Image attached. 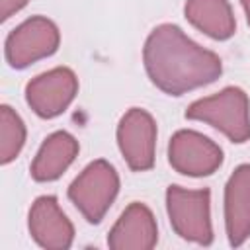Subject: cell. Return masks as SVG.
Masks as SVG:
<instances>
[{"label":"cell","instance_id":"cell-1","mask_svg":"<svg viewBox=\"0 0 250 250\" xmlns=\"http://www.w3.org/2000/svg\"><path fill=\"white\" fill-rule=\"evenodd\" d=\"M150 82L168 96H182L215 82L223 72L219 55L191 41L178 25H156L143 47Z\"/></svg>","mask_w":250,"mask_h":250},{"label":"cell","instance_id":"cell-2","mask_svg":"<svg viewBox=\"0 0 250 250\" xmlns=\"http://www.w3.org/2000/svg\"><path fill=\"white\" fill-rule=\"evenodd\" d=\"M186 119L203 121L232 143L250 139V102L242 88L227 86L221 92L191 102L186 109Z\"/></svg>","mask_w":250,"mask_h":250},{"label":"cell","instance_id":"cell-3","mask_svg":"<svg viewBox=\"0 0 250 250\" xmlns=\"http://www.w3.org/2000/svg\"><path fill=\"white\" fill-rule=\"evenodd\" d=\"M166 211L170 225L180 238L201 246L213 242L211 191L207 188L188 189L182 186H168Z\"/></svg>","mask_w":250,"mask_h":250},{"label":"cell","instance_id":"cell-4","mask_svg":"<svg viewBox=\"0 0 250 250\" xmlns=\"http://www.w3.org/2000/svg\"><path fill=\"white\" fill-rule=\"evenodd\" d=\"M117 193L119 176L115 168L104 158L90 162L68 186V199L92 225L102 223Z\"/></svg>","mask_w":250,"mask_h":250},{"label":"cell","instance_id":"cell-5","mask_svg":"<svg viewBox=\"0 0 250 250\" xmlns=\"http://www.w3.org/2000/svg\"><path fill=\"white\" fill-rule=\"evenodd\" d=\"M61 43V31L55 21L45 16H33L21 21L6 37L4 53L12 68H27L29 64L51 57Z\"/></svg>","mask_w":250,"mask_h":250},{"label":"cell","instance_id":"cell-6","mask_svg":"<svg viewBox=\"0 0 250 250\" xmlns=\"http://www.w3.org/2000/svg\"><path fill=\"white\" fill-rule=\"evenodd\" d=\"M168 162L178 174L203 178L221 168L223 150L209 137L191 129H180L168 143Z\"/></svg>","mask_w":250,"mask_h":250},{"label":"cell","instance_id":"cell-7","mask_svg":"<svg viewBox=\"0 0 250 250\" xmlns=\"http://www.w3.org/2000/svg\"><path fill=\"white\" fill-rule=\"evenodd\" d=\"M117 146L133 172H146L154 166L156 121L143 107H131L117 125Z\"/></svg>","mask_w":250,"mask_h":250},{"label":"cell","instance_id":"cell-8","mask_svg":"<svg viewBox=\"0 0 250 250\" xmlns=\"http://www.w3.org/2000/svg\"><path fill=\"white\" fill-rule=\"evenodd\" d=\"M78 94V78L68 66H55L37 74L25 86V102L35 115L53 119L66 111Z\"/></svg>","mask_w":250,"mask_h":250},{"label":"cell","instance_id":"cell-9","mask_svg":"<svg viewBox=\"0 0 250 250\" xmlns=\"http://www.w3.org/2000/svg\"><path fill=\"white\" fill-rule=\"evenodd\" d=\"M31 238L49 250H66L74 240V227L62 213L55 195H41L33 201L27 217Z\"/></svg>","mask_w":250,"mask_h":250},{"label":"cell","instance_id":"cell-10","mask_svg":"<svg viewBox=\"0 0 250 250\" xmlns=\"http://www.w3.org/2000/svg\"><path fill=\"white\" fill-rule=\"evenodd\" d=\"M156 219L141 201L129 203L107 234V246L113 250H150L156 246Z\"/></svg>","mask_w":250,"mask_h":250},{"label":"cell","instance_id":"cell-11","mask_svg":"<svg viewBox=\"0 0 250 250\" xmlns=\"http://www.w3.org/2000/svg\"><path fill=\"white\" fill-rule=\"evenodd\" d=\"M225 229L230 246L250 238V164H240L225 186Z\"/></svg>","mask_w":250,"mask_h":250},{"label":"cell","instance_id":"cell-12","mask_svg":"<svg viewBox=\"0 0 250 250\" xmlns=\"http://www.w3.org/2000/svg\"><path fill=\"white\" fill-rule=\"evenodd\" d=\"M78 141L66 131L51 133L39 146L31 162V178L35 182H53L66 172L78 156Z\"/></svg>","mask_w":250,"mask_h":250},{"label":"cell","instance_id":"cell-13","mask_svg":"<svg viewBox=\"0 0 250 250\" xmlns=\"http://www.w3.org/2000/svg\"><path fill=\"white\" fill-rule=\"evenodd\" d=\"M186 20L207 37L227 41L236 31L232 8L227 0H186Z\"/></svg>","mask_w":250,"mask_h":250},{"label":"cell","instance_id":"cell-14","mask_svg":"<svg viewBox=\"0 0 250 250\" xmlns=\"http://www.w3.org/2000/svg\"><path fill=\"white\" fill-rule=\"evenodd\" d=\"M25 145V125L21 117L10 107H0V162L10 164Z\"/></svg>","mask_w":250,"mask_h":250},{"label":"cell","instance_id":"cell-15","mask_svg":"<svg viewBox=\"0 0 250 250\" xmlns=\"http://www.w3.org/2000/svg\"><path fill=\"white\" fill-rule=\"evenodd\" d=\"M29 0H0V20L6 21L8 18H12L16 12H20L21 8H25Z\"/></svg>","mask_w":250,"mask_h":250},{"label":"cell","instance_id":"cell-16","mask_svg":"<svg viewBox=\"0 0 250 250\" xmlns=\"http://www.w3.org/2000/svg\"><path fill=\"white\" fill-rule=\"evenodd\" d=\"M240 4H242V8H244V12H246V21H248V25H250V0H240Z\"/></svg>","mask_w":250,"mask_h":250}]
</instances>
